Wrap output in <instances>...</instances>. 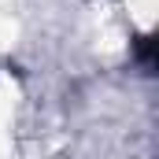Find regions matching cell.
Returning <instances> with one entry per match:
<instances>
[{"mask_svg":"<svg viewBox=\"0 0 159 159\" xmlns=\"http://www.w3.org/2000/svg\"><path fill=\"white\" fill-rule=\"evenodd\" d=\"M133 59L141 63L144 74H156V34H141V37H133Z\"/></svg>","mask_w":159,"mask_h":159,"instance_id":"1","label":"cell"}]
</instances>
